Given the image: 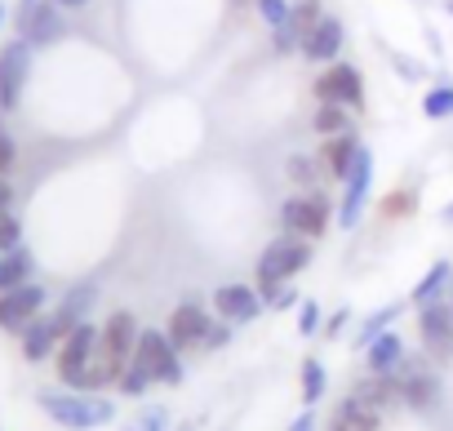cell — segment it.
Masks as SVG:
<instances>
[{
    "instance_id": "1",
    "label": "cell",
    "mask_w": 453,
    "mask_h": 431,
    "mask_svg": "<svg viewBox=\"0 0 453 431\" xmlns=\"http://www.w3.org/2000/svg\"><path fill=\"white\" fill-rule=\"evenodd\" d=\"M36 404L58 427H67V431H94V427H107L116 418V404L103 391H72V387H63V391H41Z\"/></svg>"
},
{
    "instance_id": "2",
    "label": "cell",
    "mask_w": 453,
    "mask_h": 431,
    "mask_svg": "<svg viewBox=\"0 0 453 431\" xmlns=\"http://www.w3.org/2000/svg\"><path fill=\"white\" fill-rule=\"evenodd\" d=\"M129 365L142 369L151 382H165V387H182V378H187V369H182V360H178V347L169 342L165 329H142Z\"/></svg>"
},
{
    "instance_id": "3",
    "label": "cell",
    "mask_w": 453,
    "mask_h": 431,
    "mask_svg": "<svg viewBox=\"0 0 453 431\" xmlns=\"http://www.w3.org/2000/svg\"><path fill=\"white\" fill-rule=\"evenodd\" d=\"M307 263H311V241L285 232V236H276V241L263 250V258H258V285H254V289L285 285V281H294L298 272H307Z\"/></svg>"
},
{
    "instance_id": "4",
    "label": "cell",
    "mask_w": 453,
    "mask_h": 431,
    "mask_svg": "<svg viewBox=\"0 0 453 431\" xmlns=\"http://www.w3.org/2000/svg\"><path fill=\"white\" fill-rule=\"evenodd\" d=\"M138 320H134V312H111L107 316V325L98 329V360L116 373V382H120V373L129 369V360H134V347H138Z\"/></svg>"
},
{
    "instance_id": "5",
    "label": "cell",
    "mask_w": 453,
    "mask_h": 431,
    "mask_svg": "<svg viewBox=\"0 0 453 431\" xmlns=\"http://www.w3.org/2000/svg\"><path fill=\"white\" fill-rule=\"evenodd\" d=\"M329 219H334V209H329V200H325L320 191H303V196H289V200L280 204L285 232H294V236H303V241L325 236Z\"/></svg>"
},
{
    "instance_id": "6",
    "label": "cell",
    "mask_w": 453,
    "mask_h": 431,
    "mask_svg": "<svg viewBox=\"0 0 453 431\" xmlns=\"http://www.w3.org/2000/svg\"><path fill=\"white\" fill-rule=\"evenodd\" d=\"M27 76H32V45L14 36L0 45V112H14L23 103Z\"/></svg>"
},
{
    "instance_id": "7",
    "label": "cell",
    "mask_w": 453,
    "mask_h": 431,
    "mask_svg": "<svg viewBox=\"0 0 453 431\" xmlns=\"http://www.w3.org/2000/svg\"><path fill=\"white\" fill-rule=\"evenodd\" d=\"M311 94H316V103H338V107L356 112V107H365V76H360V67H351V63H329V67L316 76Z\"/></svg>"
},
{
    "instance_id": "8",
    "label": "cell",
    "mask_w": 453,
    "mask_h": 431,
    "mask_svg": "<svg viewBox=\"0 0 453 431\" xmlns=\"http://www.w3.org/2000/svg\"><path fill=\"white\" fill-rule=\"evenodd\" d=\"M391 378L400 387V404H409V409H435L440 404V378H435V369L426 360L404 356Z\"/></svg>"
},
{
    "instance_id": "9",
    "label": "cell",
    "mask_w": 453,
    "mask_h": 431,
    "mask_svg": "<svg viewBox=\"0 0 453 431\" xmlns=\"http://www.w3.org/2000/svg\"><path fill=\"white\" fill-rule=\"evenodd\" d=\"M45 303H50L45 285H32V281H27V285H19V289H5V294H0V329L14 334V338H23V329L45 316Z\"/></svg>"
},
{
    "instance_id": "10",
    "label": "cell",
    "mask_w": 453,
    "mask_h": 431,
    "mask_svg": "<svg viewBox=\"0 0 453 431\" xmlns=\"http://www.w3.org/2000/svg\"><path fill=\"white\" fill-rule=\"evenodd\" d=\"M369 187H373V151L360 142V151H356V165H351V173H347L342 204H338V227H342V232H356V227H360V213H365Z\"/></svg>"
},
{
    "instance_id": "11",
    "label": "cell",
    "mask_w": 453,
    "mask_h": 431,
    "mask_svg": "<svg viewBox=\"0 0 453 431\" xmlns=\"http://www.w3.org/2000/svg\"><path fill=\"white\" fill-rule=\"evenodd\" d=\"M418 334H422V347L431 360H453V307H449V294L418 307Z\"/></svg>"
},
{
    "instance_id": "12",
    "label": "cell",
    "mask_w": 453,
    "mask_h": 431,
    "mask_svg": "<svg viewBox=\"0 0 453 431\" xmlns=\"http://www.w3.org/2000/svg\"><path fill=\"white\" fill-rule=\"evenodd\" d=\"M320 19H325L320 0H294L289 19H285L280 27H272V50H276V54H298L303 41H307V32H311Z\"/></svg>"
},
{
    "instance_id": "13",
    "label": "cell",
    "mask_w": 453,
    "mask_h": 431,
    "mask_svg": "<svg viewBox=\"0 0 453 431\" xmlns=\"http://www.w3.org/2000/svg\"><path fill=\"white\" fill-rule=\"evenodd\" d=\"M94 351H98V325H76L63 342H58V378H63V387H72L76 378H81V369L94 360Z\"/></svg>"
},
{
    "instance_id": "14",
    "label": "cell",
    "mask_w": 453,
    "mask_h": 431,
    "mask_svg": "<svg viewBox=\"0 0 453 431\" xmlns=\"http://www.w3.org/2000/svg\"><path fill=\"white\" fill-rule=\"evenodd\" d=\"M263 294L254 289V285H218V294H213V312L226 320V325H250V320H258L263 316Z\"/></svg>"
},
{
    "instance_id": "15",
    "label": "cell",
    "mask_w": 453,
    "mask_h": 431,
    "mask_svg": "<svg viewBox=\"0 0 453 431\" xmlns=\"http://www.w3.org/2000/svg\"><path fill=\"white\" fill-rule=\"evenodd\" d=\"M19 23V36L32 45V50H45V45H54L63 32H67V23H63V5L58 0H41V5L32 10V14H23V19H14Z\"/></svg>"
},
{
    "instance_id": "16",
    "label": "cell",
    "mask_w": 453,
    "mask_h": 431,
    "mask_svg": "<svg viewBox=\"0 0 453 431\" xmlns=\"http://www.w3.org/2000/svg\"><path fill=\"white\" fill-rule=\"evenodd\" d=\"M209 329H213V320H209V312L200 307V303H182V307H173V316H169V342L178 347V351H187V347H204V338H209Z\"/></svg>"
},
{
    "instance_id": "17",
    "label": "cell",
    "mask_w": 453,
    "mask_h": 431,
    "mask_svg": "<svg viewBox=\"0 0 453 431\" xmlns=\"http://www.w3.org/2000/svg\"><path fill=\"white\" fill-rule=\"evenodd\" d=\"M342 45H347V27H342V19L325 14V19L307 32V41H303V50H298V54H303L307 63H338Z\"/></svg>"
},
{
    "instance_id": "18",
    "label": "cell",
    "mask_w": 453,
    "mask_h": 431,
    "mask_svg": "<svg viewBox=\"0 0 453 431\" xmlns=\"http://www.w3.org/2000/svg\"><path fill=\"white\" fill-rule=\"evenodd\" d=\"M356 151H360V138L347 129V134L325 138L316 156H320V165H325V173H329V178H342V182H347V173H351V165H356Z\"/></svg>"
},
{
    "instance_id": "19",
    "label": "cell",
    "mask_w": 453,
    "mask_h": 431,
    "mask_svg": "<svg viewBox=\"0 0 453 431\" xmlns=\"http://www.w3.org/2000/svg\"><path fill=\"white\" fill-rule=\"evenodd\" d=\"M94 303H98V289H94V285H76V289H72V294H67V298H63L54 312H50L54 329L67 338L76 325H85V316H89V307H94Z\"/></svg>"
},
{
    "instance_id": "20",
    "label": "cell",
    "mask_w": 453,
    "mask_h": 431,
    "mask_svg": "<svg viewBox=\"0 0 453 431\" xmlns=\"http://www.w3.org/2000/svg\"><path fill=\"white\" fill-rule=\"evenodd\" d=\"M347 396L360 400V404H369V409H378V413H387V409L400 404V387H395V378H382V373H365V378H356Z\"/></svg>"
},
{
    "instance_id": "21",
    "label": "cell",
    "mask_w": 453,
    "mask_h": 431,
    "mask_svg": "<svg viewBox=\"0 0 453 431\" xmlns=\"http://www.w3.org/2000/svg\"><path fill=\"white\" fill-rule=\"evenodd\" d=\"M400 360H404V338H400L395 329L378 334V338L365 347V369H369V373H382V378H391Z\"/></svg>"
},
{
    "instance_id": "22",
    "label": "cell",
    "mask_w": 453,
    "mask_h": 431,
    "mask_svg": "<svg viewBox=\"0 0 453 431\" xmlns=\"http://www.w3.org/2000/svg\"><path fill=\"white\" fill-rule=\"evenodd\" d=\"M58 342H63V334L54 329V320H50V316H41V320H32V325L23 329V356H27L32 365H41L45 356H54V351H58Z\"/></svg>"
},
{
    "instance_id": "23",
    "label": "cell",
    "mask_w": 453,
    "mask_h": 431,
    "mask_svg": "<svg viewBox=\"0 0 453 431\" xmlns=\"http://www.w3.org/2000/svg\"><path fill=\"white\" fill-rule=\"evenodd\" d=\"M334 431H382V413L347 396L334 413Z\"/></svg>"
},
{
    "instance_id": "24",
    "label": "cell",
    "mask_w": 453,
    "mask_h": 431,
    "mask_svg": "<svg viewBox=\"0 0 453 431\" xmlns=\"http://www.w3.org/2000/svg\"><path fill=\"white\" fill-rule=\"evenodd\" d=\"M453 285V267L440 258V263H431V272L413 285V294H409V307H426V303H435V298H444V289Z\"/></svg>"
},
{
    "instance_id": "25",
    "label": "cell",
    "mask_w": 453,
    "mask_h": 431,
    "mask_svg": "<svg viewBox=\"0 0 453 431\" xmlns=\"http://www.w3.org/2000/svg\"><path fill=\"white\" fill-rule=\"evenodd\" d=\"M32 272H36V258H32V250H10L5 258H0V294L5 289H19V285H27L32 281Z\"/></svg>"
},
{
    "instance_id": "26",
    "label": "cell",
    "mask_w": 453,
    "mask_h": 431,
    "mask_svg": "<svg viewBox=\"0 0 453 431\" xmlns=\"http://www.w3.org/2000/svg\"><path fill=\"white\" fill-rule=\"evenodd\" d=\"M311 129H316L320 138L347 134V129H351V112H347V107H338V103H320V107H316V116H311Z\"/></svg>"
},
{
    "instance_id": "27",
    "label": "cell",
    "mask_w": 453,
    "mask_h": 431,
    "mask_svg": "<svg viewBox=\"0 0 453 431\" xmlns=\"http://www.w3.org/2000/svg\"><path fill=\"white\" fill-rule=\"evenodd\" d=\"M404 307H409V303H391V307L373 312V316H369V320L360 325V334H356V351H360V347H369V342H373L378 334H387V329H391V325L400 320V312H404Z\"/></svg>"
},
{
    "instance_id": "28",
    "label": "cell",
    "mask_w": 453,
    "mask_h": 431,
    "mask_svg": "<svg viewBox=\"0 0 453 431\" xmlns=\"http://www.w3.org/2000/svg\"><path fill=\"white\" fill-rule=\"evenodd\" d=\"M422 116L426 120H449L453 116V85L444 81V85H431L426 94H422Z\"/></svg>"
},
{
    "instance_id": "29",
    "label": "cell",
    "mask_w": 453,
    "mask_h": 431,
    "mask_svg": "<svg viewBox=\"0 0 453 431\" xmlns=\"http://www.w3.org/2000/svg\"><path fill=\"white\" fill-rule=\"evenodd\" d=\"M325 365L311 356V360H303V404L311 409V404H320V396H325Z\"/></svg>"
},
{
    "instance_id": "30",
    "label": "cell",
    "mask_w": 453,
    "mask_h": 431,
    "mask_svg": "<svg viewBox=\"0 0 453 431\" xmlns=\"http://www.w3.org/2000/svg\"><path fill=\"white\" fill-rule=\"evenodd\" d=\"M285 173L311 191V182L325 173V165H320V156H289V160H285Z\"/></svg>"
},
{
    "instance_id": "31",
    "label": "cell",
    "mask_w": 453,
    "mask_h": 431,
    "mask_svg": "<svg viewBox=\"0 0 453 431\" xmlns=\"http://www.w3.org/2000/svg\"><path fill=\"white\" fill-rule=\"evenodd\" d=\"M23 245V223L14 219V209L10 213H0V254H10Z\"/></svg>"
},
{
    "instance_id": "32",
    "label": "cell",
    "mask_w": 453,
    "mask_h": 431,
    "mask_svg": "<svg viewBox=\"0 0 453 431\" xmlns=\"http://www.w3.org/2000/svg\"><path fill=\"white\" fill-rule=\"evenodd\" d=\"M263 294V303L272 307V312H289L294 303H298V294H294V285L285 281V285H267V289H258Z\"/></svg>"
},
{
    "instance_id": "33",
    "label": "cell",
    "mask_w": 453,
    "mask_h": 431,
    "mask_svg": "<svg viewBox=\"0 0 453 431\" xmlns=\"http://www.w3.org/2000/svg\"><path fill=\"white\" fill-rule=\"evenodd\" d=\"M129 431H169V413H165L160 404H151V409H142V413L129 422Z\"/></svg>"
},
{
    "instance_id": "34",
    "label": "cell",
    "mask_w": 453,
    "mask_h": 431,
    "mask_svg": "<svg viewBox=\"0 0 453 431\" xmlns=\"http://www.w3.org/2000/svg\"><path fill=\"white\" fill-rule=\"evenodd\" d=\"M254 10L263 14L267 27H280V23L289 19V0H254Z\"/></svg>"
},
{
    "instance_id": "35",
    "label": "cell",
    "mask_w": 453,
    "mask_h": 431,
    "mask_svg": "<svg viewBox=\"0 0 453 431\" xmlns=\"http://www.w3.org/2000/svg\"><path fill=\"white\" fill-rule=\"evenodd\" d=\"M116 387H120V391H125V396H142V391H147V387H151V378H147V373H142V369H134V365H129V369H125V373H120V382H116Z\"/></svg>"
},
{
    "instance_id": "36",
    "label": "cell",
    "mask_w": 453,
    "mask_h": 431,
    "mask_svg": "<svg viewBox=\"0 0 453 431\" xmlns=\"http://www.w3.org/2000/svg\"><path fill=\"white\" fill-rule=\"evenodd\" d=\"M14 156H19V147H14V138H10L5 120H0V178H5V173L14 169Z\"/></svg>"
},
{
    "instance_id": "37",
    "label": "cell",
    "mask_w": 453,
    "mask_h": 431,
    "mask_svg": "<svg viewBox=\"0 0 453 431\" xmlns=\"http://www.w3.org/2000/svg\"><path fill=\"white\" fill-rule=\"evenodd\" d=\"M316 325H320V307H316V303H303V307H298V334H307V338H311V334H316Z\"/></svg>"
},
{
    "instance_id": "38",
    "label": "cell",
    "mask_w": 453,
    "mask_h": 431,
    "mask_svg": "<svg viewBox=\"0 0 453 431\" xmlns=\"http://www.w3.org/2000/svg\"><path fill=\"white\" fill-rule=\"evenodd\" d=\"M226 342H232V329H226V325H213L209 329V338H204V347L213 351V347H226Z\"/></svg>"
},
{
    "instance_id": "39",
    "label": "cell",
    "mask_w": 453,
    "mask_h": 431,
    "mask_svg": "<svg viewBox=\"0 0 453 431\" xmlns=\"http://www.w3.org/2000/svg\"><path fill=\"white\" fill-rule=\"evenodd\" d=\"M347 320H351V312H334V316H329V325H325V338H338V329H342Z\"/></svg>"
},
{
    "instance_id": "40",
    "label": "cell",
    "mask_w": 453,
    "mask_h": 431,
    "mask_svg": "<svg viewBox=\"0 0 453 431\" xmlns=\"http://www.w3.org/2000/svg\"><path fill=\"white\" fill-rule=\"evenodd\" d=\"M14 209V187H10V178H0V213H10Z\"/></svg>"
},
{
    "instance_id": "41",
    "label": "cell",
    "mask_w": 453,
    "mask_h": 431,
    "mask_svg": "<svg viewBox=\"0 0 453 431\" xmlns=\"http://www.w3.org/2000/svg\"><path fill=\"white\" fill-rule=\"evenodd\" d=\"M58 5H63V10H85L89 0H58Z\"/></svg>"
},
{
    "instance_id": "42",
    "label": "cell",
    "mask_w": 453,
    "mask_h": 431,
    "mask_svg": "<svg viewBox=\"0 0 453 431\" xmlns=\"http://www.w3.org/2000/svg\"><path fill=\"white\" fill-rule=\"evenodd\" d=\"M444 219H453V204H449V209H444Z\"/></svg>"
},
{
    "instance_id": "43",
    "label": "cell",
    "mask_w": 453,
    "mask_h": 431,
    "mask_svg": "<svg viewBox=\"0 0 453 431\" xmlns=\"http://www.w3.org/2000/svg\"><path fill=\"white\" fill-rule=\"evenodd\" d=\"M0 23H5V5H0Z\"/></svg>"
},
{
    "instance_id": "44",
    "label": "cell",
    "mask_w": 453,
    "mask_h": 431,
    "mask_svg": "<svg viewBox=\"0 0 453 431\" xmlns=\"http://www.w3.org/2000/svg\"><path fill=\"white\" fill-rule=\"evenodd\" d=\"M173 431H191V427H173Z\"/></svg>"
},
{
    "instance_id": "45",
    "label": "cell",
    "mask_w": 453,
    "mask_h": 431,
    "mask_svg": "<svg viewBox=\"0 0 453 431\" xmlns=\"http://www.w3.org/2000/svg\"><path fill=\"white\" fill-rule=\"evenodd\" d=\"M449 14H453V0H449Z\"/></svg>"
},
{
    "instance_id": "46",
    "label": "cell",
    "mask_w": 453,
    "mask_h": 431,
    "mask_svg": "<svg viewBox=\"0 0 453 431\" xmlns=\"http://www.w3.org/2000/svg\"><path fill=\"white\" fill-rule=\"evenodd\" d=\"M449 307H453V294H449Z\"/></svg>"
},
{
    "instance_id": "47",
    "label": "cell",
    "mask_w": 453,
    "mask_h": 431,
    "mask_svg": "<svg viewBox=\"0 0 453 431\" xmlns=\"http://www.w3.org/2000/svg\"><path fill=\"white\" fill-rule=\"evenodd\" d=\"M0 258H5V254H0Z\"/></svg>"
},
{
    "instance_id": "48",
    "label": "cell",
    "mask_w": 453,
    "mask_h": 431,
    "mask_svg": "<svg viewBox=\"0 0 453 431\" xmlns=\"http://www.w3.org/2000/svg\"><path fill=\"white\" fill-rule=\"evenodd\" d=\"M329 431H334V427H329Z\"/></svg>"
}]
</instances>
